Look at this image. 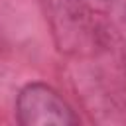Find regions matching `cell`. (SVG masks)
Here are the masks:
<instances>
[{
    "mask_svg": "<svg viewBox=\"0 0 126 126\" xmlns=\"http://www.w3.org/2000/svg\"><path fill=\"white\" fill-rule=\"evenodd\" d=\"M18 120L26 126H67L77 124L67 102L45 85H28L18 96Z\"/></svg>",
    "mask_w": 126,
    "mask_h": 126,
    "instance_id": "6da1fadb",
    "label": "cell"
}]
</instances>
